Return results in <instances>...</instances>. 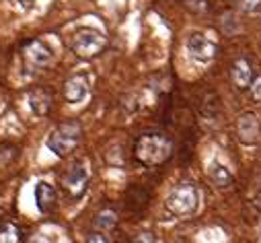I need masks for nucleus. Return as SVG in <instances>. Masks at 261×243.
<instances>
[{
    "label": "nucleus",
    "mask_w": 261,
    "mask_h": 243,
    "mask_svg": "<svg viewBox=\"0 0 261 243\" xmlns=\"http://www.w3.org/2000/svg\"><path fill=\"white\" fill-rule=\"evenodd\" d=\"M107 47V37L93 27H81L70 39V50L79 58H95Z\"/></svg>",
    "instance_id": "nucleus-4"
},
{
    "label": "nucleus",
    "mask_w": 261,
    "mask_h": 243,
    "mask_svg": "<svg viewBox=\"0 0 261 243\" xmlns=\"http://www.w3.org/2000/svg\"><path fill=\"white\" fill-rule=\"evenodd\" d=\"M259 45H261V41H259Z\"/></svg>",
    "instance_id": "nucleus-24"
},
{
    "label": "nucleus",
    "mask_w": 261,
    "mask_h": 243,
    "mask_svg": "<svg viewBox=\"0 0 261 243\" xmlns=\"http://www.w3.org/2000/svg\"><path fill=\"white\" fill-rule=\"evenodd\" d=\"M134 157L144 167H159L173 157V140L165 134H144L134 144Z\"/></svg>",
    "instance_id": "nucleus-1"
},
{
    "label": "nucleus",
    "mask_w": 261,
    "mask_h": 243,
    "mask_svg": "<svg viewBox=\"0 0 261 243\" xmlns=\"http://www.w3.org/2000/svg\"><path fill=\"white\" fill-rule=\"evenodd\" d=\"M249 89H251V97H253L255 101H261V75L251 81Z\"/></svg>",
    "instance_id": "nucleus-19"
},
{
    "label": "nucleus",
    "mask_w": 261,
    "mask_h": 243,
    "mask_svg": "<svg viewBox=\"0 0 261 243\" xmlns=\"http://www.w3.org/2000/svg\"><path fill=\"white\" fill-rule=\"evenodd\" d=\"M23 56L27 60V64H31L33 68H45L54 62V52L51 47L41 41V39H31L25 43L23 47Z\"/></svg>",
    "instance_id": "nucleus-7"
},
{
    "label": "nucleus",
    "mask_w": 261,
    "mask_h": 243,
    "mask_svg": "<svg viewBox=\"0 0 261 243\" xmlns=\"http://www.w3.org/2000/svg\"><path fill=\"white\" fill-rule=\"evenodd\" d=\"M237 136L243 144H257L261 140V119L253 111H245L237 119Z\"/></svg>",
    "instance_id": "nucleus-6"
},
{
    "label": "nucleus",
    "mask_w": 261,
    "mask_h": 243,
    "mask_svg": "<svg viewBox=\"0 0 261 243\" xmlns=\"http://www.w3.org/2000/svg\"><path fill=\"white\" fill-rule=\"evenodd\" d=\"M206 173H208V177H210L212 184H214L216 188H220V190L230 188L232 181H234V175L230 173V169H228L226 165H222L220 161H212V163L208 165Z\"/></svg>",
    "instance_id": "nucleus-13"
},
{
    "label": "nucleus",
    "mask_w": 261,
    "mask_h": 243,
    "mask_svg": "<svg viewBox=\"0 0 261 243\" xmlns=\"http://www.w3.org/2000/svg\"><path fill=\"white\" fill-rule=\"evenodd\" d=\"M0 243H21V229L15 223L0 225Z\"/></svg>",
    "instance_id": "nucleus-15"
},
{
    "label": "nucleus",
    "mask_w": 261,
    "mask_h": 243,
    "mask_svg": "<svg viewBox=\"0 0 261 243\" xmlns=\"http://www.w3.org/2000/svg\"><path fill=\"white\" fill-rule=\"evenodd\" d=\"M83 140V126L76 119L64 121V124L56 126L49 136H47V149L56 155V157H68Z\"/></svg>",
    "instance_id": "nucleus-2"
},
{
    "label": "nucleus",
    "mask_w": 261,
    "mask_h": 243,
    "mask_svg": "<svg viewBox=\"0 0 261 243\" xmlns=\"http://www.w3.org/2000/svg\"><path fill=\"white\" fill-rule=\"evenodd\" d=\"M27 243H54V241H51L49 237H45V235H41V233H39V235L29 237V241H27Z\"/></svg>",
    "instance_id": "nucleus-22"
},
{
    "label": "nucleus",
    "mask_w": 261,
    "mask_h": 243,
    "mask_svg": "<svg viewBox=\"0 0 261 243\" xmlns=\"http://www.w3.org/2000/svg\"><path fill=\"white\" fill-rule=\"evenodd\" d=\"M129 192H132L136 198H134V202H127V206L132 208L134 212L144 210V208H146V204H148V200H150V194H148L144 188H132Z\"/></svg>",
    "instance_id": "nucleus-16"
},
{
    "label": "nucleus",
    "mask_w": 261,
    "mask_h": 243,
    "mask_svg": "<svg viewBox=\"0 0 261 243\" xmlns=\"http://www.w3.org/2000/svg\"><path fill=\"white\" fill-rule=\"evenodd\" d=\"M27 103H29V109H31L37 117H45V115L51 111L54 97H51V93H49L47 89L37 87V89H33V91H29Z\"/></svg>",
    "instance_id": "nucleus-9"
},
{
    "label": "nucleus",
    "mask_w": 261,
    "mask_h": 243,
    "mask_svg": "<svg viewBox=\"0 0 261 243\" xmlns=\"http://www.w3.org/2000/svg\"><path fill=\"white\" fill-rule=\"evenodd\" d=\"M117 214L113 212V210H109V208H105V210H101L97 216H95V229L97 231H103V233H111L115 227H117Z\"/></svg>",
    "instance_id": "nucleus-14"
},
{
    "label": "nucleus",
    "mask_w": 261,
    "mask_h": 243,
    "mask_svg": "<svg viewBox=\"0 0 261 243\" xmlns=\"http://www.w3.org/2000/svg\"><path fill=\"white\" fill-rule=\"evenodd\" d=\"M230 79L234 83L237 89H249L251 81H253V68L247 58H237L232 66H230Z\"/></svg>",
    "instance_id": "nucleus-12"
},
{
    "label": "nucleus",
    "mask_w": 261,
    "mask_h": 243,
    "mask_svg": "<svg viewBox=\"0 0 261 243\" xmlns=\"http://www.w3.org/2000/svg\"><path fill=\"white\" fill-rule=\"evenodd\" d=\"M17 157V149L11 144H0V169L7 167Z\"/></svg>",
    "instance_id": "nucleus-17"
},
{
    "label": "nucleus",
    "mask_w": 261,
    "mask_h": 243,
    "mask_svg": "<svg viewBox=\"0 0 261 243\" xmlns=\"http://www.w3.org/2000/svg\"><path fill=\"white\" fill-rule=\"evenodd\" d=\"M185 47L189 52V56L193 60H198V62H212L214 56H216V43L210 41L206 35L202 33H191L185 41Z\"/></svg>",
    "instance_id": "nucleus-8"
},
{
    "label": "nucleus",
    "mask_w": 261,
    "mask_h": 243,
    "mask_svg": "<svg viewBox=\"0 0 261 243\" xmlns=\"http://www.w3.org/2000/svg\"><path fill=\"white\" fill-rule=\"evenodd\" d=\"M200 204V192L193 184H179L165 200V208L179 218H187L198 210Z\"/></svg>",
    "instance_id": "nucleus-3"
},
{
    "label": "nucleus",
    "mask_w": 261,
    "mask_h": 243,
    "mask_svg": "<svg viewBox=\"0 0 261 243\" xmlns=\"http://www.w3.org/2000/svg\"><path fill=\"white\" fill-rule=\"evenodd\" d=\"M33 194H35V204H37L39 212L47 214V212L54 210L58 194H56V188L49 184V181H37V186H35V192H33Z\"/></svg>",
    "instance_id": "nucleus-11"
},
{
    "label": "nucleus",
    "mask_w": 261,
    "mask_h": 243,
    "mask_svg": "<svg viewBox=\"0 0 261 243\" xmlns=\"http://www.w3.org/2000/svg\"><path fill=\"white\" fill-rule=\"evenodd\" d=\"M89 179H91V173H89L87 163L76 161L66 169V173L62 175V186L72 198H79V196L85 194V190L89 186Z\"/></svg>",
    "instance_id": "nucleus-5"
},
{
    "label": "nucleus",
    "mask_w": 261,
    "mask_h": 243,
    "mask_svg": "<svg viewBox=\"0 0 261 243\" xmlns=\"http://www.w3.org/2000/svg\"><path fill=\"white\" fill-rule=\"evenodd\" d=\"M234 5L243 13H255V11L261 9V0H234Z\"/></svg>",
    "instance_id": "nucleus-18"
},
{
    "label": "nucleus",
    "mask_w": 261,
    "mask_h": 243,
    "mask_svg": "<svg viewBox=\"0 0 261 243\" xmlns=\"http://www.w3.org/2000/svg\"><path fill=\"white\" fill-rule=\"evenodd\" d=\"M19 5H21L25 11H29V9L35 5V0H19Z\"/></svg>",
    "instance_id": "nucleus-23"
},
{
    "label": "nucleus",
    "mask_w": 261,
    "mask_h": 243,
    "mask_svg": "<svg viewBox=\"0 0 261 243\" xmlns=\"http://www.w3.org/2000/svg\"><path fill=\"white\" fill-rule=\"evenodd\" d=\"M89 95V81L85 75H74L64 83V97L70 103H81Z\"/></svg>",
    "instance_id": "nucleus-10"
},
{
    "label": "nucleus",
    "mask_w": 261,
    "mask_h": 243,
    "mask_svg": "<svg viewBox=\"0 0 261 243\" xmlns=\"http://www.w3.org/2000/svg\"><path fill=\"white\" fill-rule=\"evenodd\" d=\"M132 243H156V237L150 231H142L132 239Z\"/></svg>",
    "instance_id": "nucleus-20"
},
{
    "label": "nucleus",
    "mask_w": 261,
    "mask_h": 243,
    "mask_svg": "<svg viewBox=\"0 0 261 243\" xmlns=\"http://www.w3.org/2000/svg\"><path fill=\"white\" fill-rule=\"evenodd\" d=\"M87 243H111V241H109L107 233H103V231H95V233L89 235Z\"/></svg>",
    "instance_id": "nucleus-21"
}]
</instances>
